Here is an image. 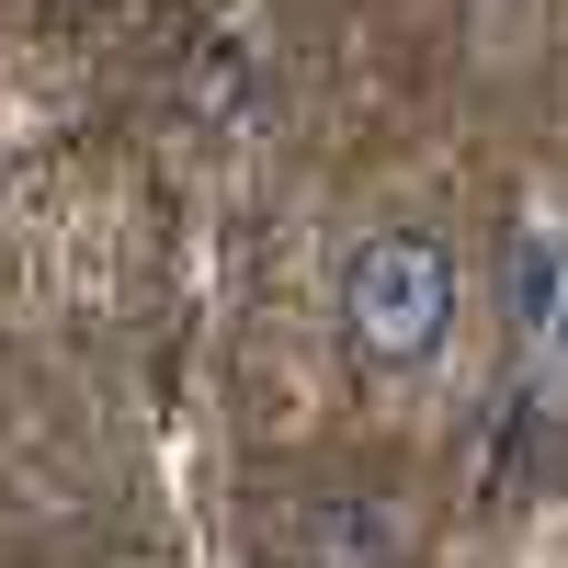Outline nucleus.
<instances>
[{
    "label": "nucleus",
    "mask_w": 568,
    "mask_h": 568,
    "mask_svg": "<svg viewBox=\"0 0 568 568\" xmlns=\"http://www.w3.org/2000/svg\"><path fill=\"white\" fill-rule=\"evenodd\" d=\"M329 307H342V353L375 364V375H409L444 353L455 329V251L433 227H364L342 251V284H329Z\"/></svg>",
    "instance_id": "nucleus-2"
},
{
    "label": "nucleus",
    "mask_w": 568,
    "mask_h": 568,
    "mask_svg": "<svg viewBox=\"0 0 568 568\" xmlns=\"http://www.w3.org/2000/svg\"><path fill=\"white\" fill-rule=\"evenodd\" d=\"M398 557H409V500L364 455L284 466L251 511V568H398Z\"/></svg>",
    "instance_id": "nucleus-1"
}]
</instances>
